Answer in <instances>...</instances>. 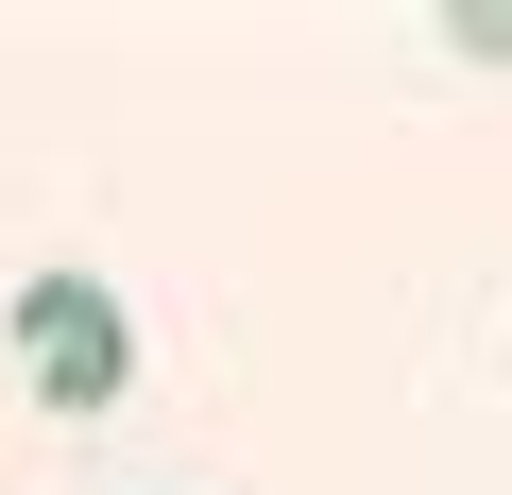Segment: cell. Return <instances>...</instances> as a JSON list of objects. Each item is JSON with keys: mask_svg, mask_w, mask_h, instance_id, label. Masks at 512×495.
I'll use <instances>...</instances> for the list:
<instances>
[{"mask_svg": "<svg viewBox=\"0 0 512 495\" xmlns=\"http://www.w3.org/2000/svg\"><path fill=\"white\" fill-rule=\"evenodd\" d=\"M444 35H461V52H512V18H478V0H461V18H444Z\"/></svg>", "mask_w": 512, "mask_h": 495, "instance_id": "2", "label": "cell"}, {"mask_svg": "<svg viewBox=\"0 0 512 495\" xmlns=\"http://www.w3.org/2000/svg\"><path fill=\"white\" fill-rule=\"evenodd\" d=\"M18 376H35L52 410H120V376H137L120 291H103V274H35V291H18Z\"/></svg>", "mask_w": 512, "mask_h": 495, "instance_id": "1", "label": "cell"}]
</instances>
